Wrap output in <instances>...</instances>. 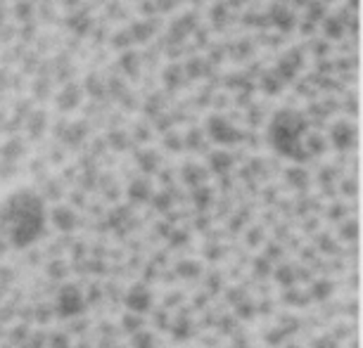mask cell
Instances as JSON below:
<instances>
[{
    "label": "cell",
    "mask_w": 363,
    "mask_h": 348,
    "mask_svg": "<svg viewBox=\"0 0 363 348\" xmlns=\"http://www.w3.org/2000/svg\"><path fill=\"white\" fill-rule=\"evenodd\" d=\"M48 214L43 199L29 187L5 197L0 204V235L15 249H26L45 232Z\"/></svg>",
    "instance_id": "6da1fadb"
},
{
    "label": "cell",
    "mask_w": 363,
    "mask_h": 348,
    "mask_svg": "<svg viewBox=\"0 0 363 348\" xmlns=\"http://www.w3.org/2000/svg\"><path fill=\"white\" fill-rule=\"evenodd\" d=\"M57 315H62V318H77L84 313L86 308V298L84 294H81V289L79 286H74V284H67L60 289V294H57Z\"/></svg>",
    "instance_id": "7a4b0ae2"
},
{
    "label": "cell",
    "mask_w": 363,
    "mask_h": 348,
    "mask_svg": "<svg viewBox=\"0 0 363 348\" xmlns=\"http://www.w3.org/2000/svg\"><path fill=\"white\" fill-rule=\"evenodd\" d=\"M126 308L133 313V315H143V313H147L152 308V294L145 289V286H133V289H128L126 294Z\"/></svg>",
    "instance_id": "3957f363"
},
{
    "label": "cell",
    "mask_w": 363,
    "mask_h": 348,
    "mask_svg": "<svg viewBox=\"0 0 363 348\" xmlns=\"http://www.w3.org/2000/svg\"><path fill=\"white\" fill-rule=\"evenodd\" d=\"M50 218H52V225H55V228H57L60 232H72V230H74V225H77V216H74V211H72V209H67V207L55 209Z\"/></svg>",
    "instance_id": "277c9868"
},
{
    "label": "cell",
    "mask_w": 363,
    "mask_h": 348,
    "mask_svg": "<svg viewBox=\"0 0 363 348\" xmlns=\"http://www.w3.org/2000/svg\"><path fill=\"white\" fill-rule=\"evenodd\" d=\"M178 275L181 277H197L200 275V263H195V261L178 263Z\"/></svg>",
    "instance_id": "5b68a950"
},
{
    "label": "cell",
    "mask_w": 363,
    "mask_h": 348,
    "mask_svg": "<svg viewBox=\"0 0 363 348\" xmlns=\"http://www.w3.org/2000/svg\"><path fill=\"white\" fill-rule=\"evenodd\" d=\"M133 348H155L152 334H147V332H135V334H133Z\"/></svg>",
    "instance_id": "8992f818"
},
{
    "label": "cell",
    "mask_w": 363,
    "mask_h": 348,
    "mask_svg": "<svg viewBox=\"0 0 363 348\" xmlns=\"http://www.w3.org/2000/svg\"><path fill=\"white\" fill-rule=\"evenodd\" d=\"M276 279H278L280 284L292 286V284H294V270L290 268V265H283V268H278V270H276Z\"/></svg>",
    "instance_id": "52a82bcc"
},
{
    "label": "cell",
    "mask_w": 363,
    "mask_h": 348,
    "mask_svg": "<svg viewBox=\"0 0 363 348\" xmlns=\"http://www.w3.org/2000/svg\"><path fill=\"white\" fill-rule=\"evenodd\" d=\"M48 344H50V348H69L72 346L69 344V337H67V334H62V332H55Z\"/></svg>",
    "instance_id": "ba28073f"
},
{
    "label": "cell",
    "mask_w": 363,
    "mask_h": 348,
    "mask_svg": "<svg viewBox=\"0 0 363 348\" xmlns=\"http://www.w3.org/2000/svg\"><path fill=\"white\" fill-rule=\"evenodd\" d=\"M121 325H124V330H126V332H133V334H135V332H140L143 320L131 313V315H126V318H124V323H121Z\"/></svg>",
    "instance_id": "9c48e42d"
},
{
    "label": "cell",
    "mask_w": 363,
    "mask_h": 348,
    "mask_svg": "<svg viewBox=\"0 0 363 348\" xmlns=\"http://www.w3.org/2000/svg\"><path fill=\"white\" fill-rule=\"evenodd\" d=\"M330 291H333L330 282H316V284H313V298H325V296H330Z\"/></svg>",
    "instance_id": "30bf717a"
},
{
    "label": "cell",
    "mask_w": 363,
    "mask_h": 348,
    "mask_svg": "<svg viewBox=\"0 0 363 348\" xmlns=\"http://www.w3.org/2000/svg\"><path fill=\"white\" fill-rule=\"evenodd\" d=\"M316 348H337V346H335V341H333V339L323 337V339H318V341H316Z\"/></svg>",
    "instance_id": "8fae6325"
},
{
    "label": "cell",
    "mask_w": 363,
    "mask_h": 348,
    "mask_svg": "<svg viewBox=\"0 0 363 348\" xmlns=\"http://www.w3.org/2000/svg\"><path fill=\"white\" fill-rule=\"evenodd\" d=\"M250 308H252L250 303H245V306L240 303V311H238V313H240V315H245V318H250V315H252V311H250Z\"/></svg>",
    "instance_id": "7c38bea8"
},
{
    "label": "cell",
    "mask_w": 363,
    "mask_h": 348,
    "mask_svg": "<svg viewBox=\"0 0 363 348\" xmlns=\"http://www.w3.org/2000/svg\"><path fill=\"white\" fill-rule=\"evenodd\" d=\"M257 272H262V275H266V261H257Z\"/></svg>",
    "instance_id": "4fadbf2b"
}]
</instances>
